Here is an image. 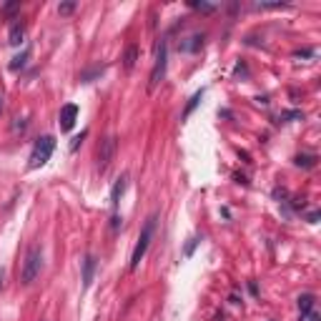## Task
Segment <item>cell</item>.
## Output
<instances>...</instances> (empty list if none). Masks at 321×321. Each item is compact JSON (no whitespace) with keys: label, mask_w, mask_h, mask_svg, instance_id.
I'll use <instances>...</instances> for the list:
<instances>
[{"label":"cell","mask_w":321,"mask_h":321,"mask_svg":"<svg viewBox=\"0 0 321 321\" xmlns=\"http://www.w3.org/2000/svg\"><path fill=\"white\" fill-rule=\"evenodd\" d=\"M53 151H56V138H53V136H40V138L35 141L33 151H30L28 168H30V171H35V168H43V166L51 161Z\"/></svg>","instance_id":"6da1fadb"},{"label":"cell","mask_w":321,"mask_h":321,"mask_svg":"<svg viewBox=\"0 0 321 321\" xmlns=\"http://www.w3.org/2000/svg\"><path fill=\"white\" fill-rule=\"evenodd\" d=\"M40 268H43V249L40 246H30L28 254H26V261L20 268V281L30 286L38 276H40Z\"/></svg>","instance_id":"7a4b0ae2"},{"label":"cell","mask_w":321,"mask_h":321,"mask_svg":"<svg viewBox=\"0 0 321 321\" xmlns=\"http://www.w3.org/2000/svg\"><path fill=\"white\" fill-rule=\"evenodd\" d=\"M153 231H156V216H151L146 224H143V231H141V236H138V243H136L133 256H131V271H136V268L141 266V259L146 256L148 243H151V238H153Z\"/></svg>","instance_id":"3957f363"},{"label":"cell","mask_w":321,"mask_h":321,"mask_svg":"<svg viewBox=\"0 0 321 321\" xmlns=\"http://www.w3.org/2000/svg\"><path fill=\"white\" fill-rule=\"evenodd\" d=\"M166 63H168V43L161 40V43L156 45V63H153V70H151V83H148L151 90L163 81V76H166Z\"/></svg>","instance_id":"277c9868"},{"label":"cell","mask_w":321,"mask_h":321,"mask_svg":"<svg viewBox=\"0 0 321 321\" xmlns=\"http://www.w3.org/2000/svg\"><path fill=\"white\" fill-rule=\"evenodd\" d=\"M116 148H118V141L113 136H108V138L101 141V146H98V168H101V171L108 168V163H111L113 156H116Z\"/></svg>","instance_id":"5b68a950"},{"label":"cell","mask_w":321,"mask_h":321,"mask_svg":"<svg viewBox=\"0 0 321 321\" xmlns=\"http://www.w3.org/2000/svg\"><path fill=\"white\" fill-rule=\"evenodd\" d=\"M76 120H78V106H76V103H65V106L60 108V116H58L60 131H65V133L73 131Z\"/></svg>","instance_id":"8992f818"},{"label":"cell","mask_w":321,"mask_h":321,"mask_svg":"<svg viewBox=\"0 0 321 321\" xmlns=\"http://www.w3.org/2000/svg\"><path fill=\"white\" fill-rule=\"evenodd\" d=\"M126 186H128V178L120 176V178H116V183L111 188V211L113 213H118V204H120V196L126 193Z\"/></svg>","instance_id":"52a82bcc"},{"label":"cell","mask_w":321,"mask_h":321,"mask_svg":"<svg viewBox=\"0 0 321 321\" xmlns=\"http://www.w3.org/2000/svg\"><path fill=\"white\" fill-rule=\"evenodd\" d=\"M95 256L93 254H88L86 259H83V289H90V284H93V276H95Z\"/></svg>","instance_id":"ba28073f"},{"label":"cell","mask_w":321,"mask_h":321,"mask_svg":"<svg viewBox=\"0 0 321 321\" xmlns=\"http://www.w3.org/2000/svg\"><path fill=\"white\" fill-rule=\"evenodd\" d=\"M204 33H193L191 38H188V43H181V51H186V53H199L201 48H204Z\"/></svg>","instance_id":"9c48e42d"},{"label":"cell","mask_w":321,"mask_h":321,"mask_svg":"<svg viewBox=\"0 0 321 321\" xmlns=\"http://www.w3.org/2000/svg\"><path fill=\"white\" fill-rule=\"evenodd\" d=\"M23 40H26V26H23V23H13V26H10V33H8V43L18 48Z\"/></svg>","instance_id":"30bf717a"},{"label":"cell","mask_w":321,"mask_h":321,"mask_svg":"<svg viewBox=\"0 0 321 321\" xmlns=\"http://www.w3.org/2000/svg\"><path fill=\"white\" fill-rule=\"evenodd\" d=\"M314 306H316V296H314V293H301V296H299V311H301V314L314 311Z\"/></svg>","instance_id":"8fae6325"},{"label":"cell","mask_w":321,"mask_h":321,"mask_svg":"<svg viewBox=\"0 0 321 321\" xmlns=\"http://www.w3.org/2000/svg\"><path fill=\"white\" fill-rule=\"evenodd\" d=\"M136 58H138V48H136V45H128V48H126V56H123V68H126V70H133Z\"/></svg>","instance_id":"7c38bea8"},{"label":"cell","mask_w":321,"mask_h":321,"mask_svg":"<svg viewBox=\"0 0 321 321\" xmlns=\"http://www.w3.org/2000/svg\"><path fill=\"white\" fill-rule=\"evenodd\" d=\"M103 70H106V65H93V68L83 70V73H81V83H93V78H98Z\"/></svg>","instance_id":"4fadbf2b"},{"label":"cell","mask_w":321,"mask_h":321,"mask_svg":"<svg viewBox=\"0 0 321 321\" xmlns=\"http://www.w3.org/2000/svg\"><path fill=\"white\" fill-rule=\"evenodd\" d=\"M28 58H30V48H23V53H18L15 58L10 60V70H20V68H26Z\"/></svg>","instance_id":"5bb4252c"},{"label":"cell","mask_w":321,"mask_h":321,"mask_svg":"<svg viewBox=\"0 0 321 321\" xmlns=\"http://www.w3.org/2000/svg\"><path fill=\"white\" fill-rule=\"evenodd\" d=\"M201 98H204V90H196V93L191 95V101H188V103H186V108H183V118H188L191 113H193V108L201 103Z\"/></svg>","instance_id":"9a60e30c"},{"label":"cell","mask_w":321,"mask_h":321,"mask_svg":"<svg viewBox=\"0 0 321 321\" xmlns=\"http://www.w3.org/2000/svg\"><path fill=\"white\" fill-rule=\"evenodd\" d=\"M293 163H296V166H301V168H314V166H316V156L301 153V156H296V158H293Z\"/></svg>","instance_id":"2e32d148"},{"label":"cell","mask_w":321,"mask_h":321,"mask_svg":"<svg viewBox=\"0 0 321 321\" xmlns=\"http://www.w3.org/2000/svg\"><path fill=\"white\" fill-rule=\"evenodd\" d=\"M204 238L201 236H193V238H188V243H186V249H183V256L188 259V256H193V251H196V246L201 243Z\"/></svg>","instance_id":"e0dca14e"},{"label":"cell","mask_w":321,"mask_h":321,"mask_svg":"<svg viewBox=\"0 0 321 321\" xmlns=\"http://www.w3.org/2000/svg\"><path fill=\"white\" fill-rule=\"evenodd\" d=\"M304 113L301 111H284L281 116H279V123H289V120H301Z\"/></svg>","instance_id":"ac0fdd59"},{"label":"cell","mask_w":321,"mask_h":321,"mask_svg":"<svg viewBox=\"0 0 321 321\" xmlns=\"http://www.w3.org/2000/svg\"><path fill=\"white\" fill-rule=\"evenodd\" d=\"M86 136H88V131H83L81 136H76V138H73V143H70V151H78V146L83 143V138H86Z\"/></svg>","instance_id":"d6986e66"},{"label":"cell","mask_w":321,"mask_h":321,"mask_svg":"<svg viewBox=\"0 0 321 321\" xmlns=\"http://www.w3.org/2000/svg\"><path fill=\"white\" fill-rule=\"evenodd\" d=\"M58 10H60V15H68V13H73V10H76V3H63Z\"/></svg>","instance_id":"ffe728a7"},{"label":"cell","mask_w":321,"mask_h":321,"mask_svg":"<svg viewBox=\"0 0 321 321\" xmlns=\"http://www.w3.org/2000/svg\"><path fill=\"white\" fill-rule=\"evenodd\" d=\"M191 8H196V10H206V13H211L213 10V5H208V3H188Z\"/></svg>","instance_id":"44dd1931"},{"label":"cell","mask_w":321,"mask_h":321,"mask_svg":"<svg viewBox=\"0 0 321 321\" xmlns=\"http://www.w3.org/2000/svg\"><path fill=\"white\" fill-rule=\"evenodd\" d=\"M120 224H123V218H120L118 213H113V216H111V229H113V231H118V229H120Z\"/></svg>","instance_id":"7402d4cb"},{"label":"cell","mask_w":321,"mask_h":321,"mask_svg":"<svg viewBox=\"0 0 321 321\" xmlns=\"http://www.w3.org/2000/svg\"><path fill=\"white\" fill-rule=\"evenodd\" d=\"M301 321H321V319L316 311H306V314H301Z\"/></svg>","instance_id":"603a6c76"},{"label":"cell","mask_w":321,"mask_h":321,"mask_svg":"<svg viewBox=\"0 0 321 321\" xmlns=\"http://www.w3.org/2000/svg\"><path fill=\"white\" fill-rule=\"evenodd\" d=\"M18 8H20V3H10V5H5V13L10 15V13H15Z\"/></svg>","instance_id":"cb8c5ba5"},{"label":"cell","mask_w":321,"mask_h":321,"mask_svg":"<svg viewBox=\"0 0 321 321\" xmlns=\"http://www.w3.org/2000/svg\"><path fill=\"white\" fill-rule=\"evenodd\" d=\"M249 291H251V293H254V296H256V293H259V286H256V284L251 281V284H249Z\"/></svg>","instance_id":"d4e9b609"},{"label":"cell","mask_w":321,"mask_h":321,"mask_svg":"<svg viewBox=\"0 0 321 321\" xmlns=\"http://www.w3.org/2000/svg\"><path fill=\"white\" fill-rule=\"evenodd\" d=\"M0 113H3V98H0Z\"/></svg>","instance_id":"484cf974"},{"label":"cell","mask_w":321,"mask_h":321,"mask_svg":"<svg viewBox=\"0 0 321 321\" xmlns=\"http://www.w3.org/2000/svg\"><path fill=\"white\" fill-rule=\"evenodd\" d=\"M0 286H3V274H0Z\"/></svg>","instance_id":"4316f807"}]
</instances>
